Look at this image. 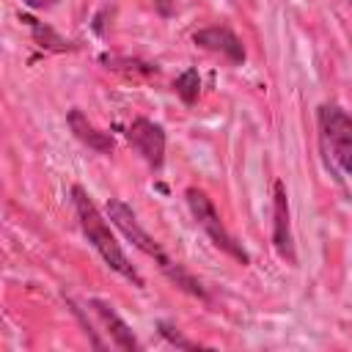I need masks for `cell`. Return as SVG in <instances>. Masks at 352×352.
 <instances>
[{"instance_id": "6da1fadb", "label": "cell", "mask_w": 352, "mask_h": 352, "mask_svg": "<svg viewBox=\"0 0 352 352\" xmlns=\"http://www.w3.org/2000/svg\"><path fill=\"white\" fill-rule=\"evenodd\" d=\"M72 201H74V212H77V220H80L82 234H85V236H88V242L96 248V253L104 258V264H107L110 270H116L118 275H124L126 280H132L138 289H143L146 283H143L140 272L132 267V261H129V258H126V253L121 250V245H118L116 234L110 231L107 220L102 217V212L96 209V204L88 198V192H85L80 184H74V187H72Z\"/></svg>"}, {"instance_id": "7a4b0ae2", "label": "cell", "mask_w": 352, "mask_h": 352, "mask_svg": "<svg viewBox=\"0 0 352 352\" xmlns=\"http://www.w3.org/2000/svg\"><path fill=\"white\" fill-rule=\"evenodd\" d=\"M107 217L113 220V226H116L138 250H143L146 256H151V258L160 264V270H162L176 286H182L184 292H190V294H195V297H206L204 286H201L182 264H176L173 258H168L165 250L157 245V239L138 223V214L132 212V206H126L121 198H107Z\"/></svg>"}, {"instance_id": "3957f363", "label": "cell", "mask_w": 352, "mask_h": 352, "mask_svg": "<svg viewBox=\"0 0 352 352\" xmlns=\"http://www.w3.org/2000/svg\"><path fill=\"white\" fill-rule=\"evenodd\" d=\"M316 121L327 157L336 168L352 176V116L338 104H322Z\"/></svg>"}, {"instance_id": "277c9868", "label": "cell", "mask_w": 352, "mask_h": 352, "mask_svg": "<svg viewBox=\"0 0 352 352\" xmlns=\"http://www.w3.org/2000/svg\"><path fill=\"white\" fill-rule=\"evenodd\" d=\"M184 201H187V206H190L192 220L206 231V236L212 239L214 248H220L226 256H231V258L239 261V264H248V261H250L248 250L228 234V228L223 226V220H220V214H217L212 198H209L204 190H198V187H187V190H184Z\"/></svg>"}, {"instance_id": "5b68a950", "label": "cell", "mask_w": 352, "mask_h": 352, "mask_svg": "<svg viewBox=\"0 0 352 352\" xmlns=\"http://www.w3.org/2000/svg\"><path fill=\"white\" fill-rule=\"evenodd\" d=\"M129 146L148 162L151 170H160L165 162V129L148 118H135L126 129Z\"/></svg>"}, {"instance_id": "8992f818", "label": "cell", "mask_w": 352, "mask_h": 352, "mask_svg": "<svg viewBox=\"0 0 352 352\" xmlns=\"http://www.w3.org/2000/svg\"><path fill=\"white\" fill-rule=\"evenodd\" d=\"M272 245L278 250V256L289 264H297V253H294V239H292V217H289V198H286V187L280 179H275L272 184Z\"/></svg>"}, {"instance_id": "52a82bcc", "label": "cell", "mask_w": 352, "mask_h": 352, "mask_svg": "<svg viewBox=\"0 0 352 352\" xmlns=\"http://www.w3.org/2000/svg\"><path fill=\"white\" fill-rule=\"evenodd\" d=\"M192 44H198V47H204V50H209V52H217V55H223L228 63H242L245 60V47H242V41L236 38V33L231 30V28H226V25H212V28H201V30H195L192 33Z\"/></svg>"}, {"instance_id": "ba28073f", "label": "cell", "mask_w": 352, "mask_h": 352, "mask_svg": "<svg viewBox=\"0 0 352 352\" xmlns=\"http://www.w3.org/2000/svg\"><path fill=\"white\" fill-rule=\"evenodd\" d=\"M88 305L96 311V316L102 319V324L107 327V333H110V338H113V344H116L118 349L140 352V341L135 338V333L129 330V324H126V322L113 311V305H107L104 300H91Z\"/></svg>"}, {"instance_id": "9c48e42d", "label": "cell", "mask_w": 352, "mask_h": 352, "mask_svg": "<svg viewBox=\"0 0 352 352\" xmlns=\"http://www.w3.org/2000/svg\"><path fill=\"white\" fill-rule=\"evenodd\" d=\"M69 129L74 132V138L80 140V143H85L88 148H94L96 154H110L113 151V138L107 135V132H102V129H96L91 121H88V116L82 113V110H69Z\"/></svg>"}, {"instance_id": "30bf717a", "label": "cell", "mask_w": 352, "mask_h": 352, "mask_svg": "<svg viewBox=\"0 0 352 352\" xmlns=\"http://www.w3.org/2000/svg\"><path fill=\"white\" fill-rule=\"evenodd\" d=\"M22 22L30 25V33H33V41L41 47V50H52V52H66V50H74L72 41H66L63 36H58L50 25L33 19V16H22Z\"/></svg>"}, {"instance_id": "8fae6325", "label": "cell", "mask_w": 352, "mask_h": 352, "mask_svg": "<svg viewBox=\"0 0 352 352\" xmlns=\"http://www.w3.org/2000/svg\"><path fill=\"white\" fill-rule=\"evenodd\" d=\"M173 91L179 94V99H182L184 104H195L198 91H201V77H198V69H184V72L176 77Z\"/></svg>"}, {"instance_id": "7c38bea8", "label": "cell", "mask_w": 352, "mask_h": 352, "mask_svg": "<svg viewBox=\"0 0 352 352\" xmlns=\"http://www.w3.org/2000/svg\"><path fill=\"white\" fill-rule=\"evenodd\" d=\"M102 63H107L110 69H124V72H143V74H157L160 72L151 63H140V60H129V58H116V55H102Z\"/></svg>"}, {"instance_id": "4fadbf2b", "label": "cell", "mask_w": 352, "mask_h": 352, "mask_svg": "<svg viewBox=\"0 0 352 352\" xmlns=\"http://www.w3.org/2000/svg\"><path fill=\"white\" fill-rule=\"evenodd\" d=\"M157 327H160V336L168 341V344H173V346H179V349H198L201 344L198 341H190V338H184L173 324H168V322H157Z\"/></svg>"}, {"instance_id": "5bb4252c", "label": "cell", "mask_w": 352, "mask_h": 352, "mask_svg": "<svg viewBox=\"0 0 352 352\" xmlns=\"http://www.w3.org/2000/svg\"><path fill=\"white\" fill-rule=\"evenodd\" d=\"M28 8H36V11H44V8H52L58 0H22Z\"/></svg>"}, {"instance_id": "9a60e30c", "label": "cell", "mask_w": 352, "mask_h": 352, "mask_svg": "<svg viewBox=\"0 0 352 352\" xmlns=\"http://www.w3.org/2000/svg\"><path fill=\"white\" fill-rule=\"evenodd\" d=\"M154 8H157L162 16H170V14H173V0H154Z\"/></svg>"}, {"instance_id": "2e32d148", "label": "cell", "mask_w": 352, "mask_h": 352, "mask_svg": "<svg viewBox=\"0 0 352 352\" xmlns=\"http://www.w3.org/2000/svg\"><path fill=\"white\" fill-rule=\"evenodd\" d=\"M349 3H352V0H349Z\"/></svg>"}]
</instances>
